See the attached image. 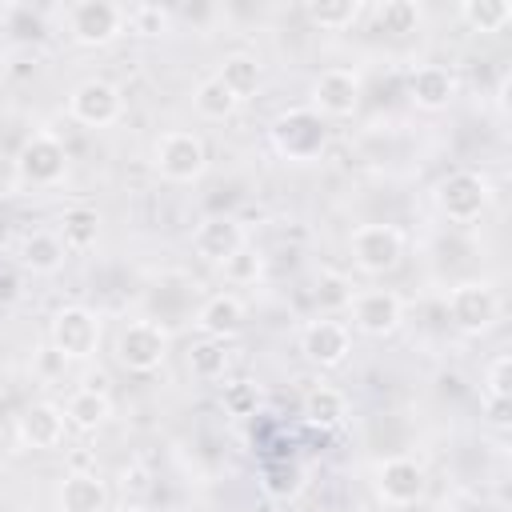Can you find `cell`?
<instances>
[{"label":"cell","instance_id":"9c48e42d","mask_svg":"<svg viewBox=\"0 0 512 512\" xmlns=\"http://www.w3.org/2000/svg\"><path fill=\"white\" fill-rule=\"evenodd\" d=\"M68 116L84 128H108L124 116V96L116 84L92 76V80H80L72 92H68Z\"/></svg>","mask_w":512,"mask_h":512},{"label":"cell","instance_id":"83f0119b","mask_svg":"<svg viewBox=\"0 0 512 512\" xmlns=\"http://www.w3.org/2000/svg\"><path fill=\"white\" fill-rule=\"evenodd\" d=\"M192 108H196L204 120H228V116L240 108V100L228 92V84H224L220 76H208V80L196 84V92H192Z\"/></svg>","mask_w":512,"mask_h":512},{"label":"cell","instance_id":"74e56055","mask_svg":"<svg viewBox=\"0 0 512 512\" xmlns=\"http://www.w3.org/2000/svg\"><path fill=\"white\" fill-rule=\"evenodd\" d=\"M508 404H512V400H488V420L504 428V424H508Z\"/></svg>","mask_w":512,"mask_h":512},{"label":"cell","instance_id":"3957f363","mask_svg":"<svg viewBox=\"0 0 512 512\" xmlns=\"http://www.w3.org/2000/svg\"><path fill=\"white\" fill-rule=\"evenodd\" d=\"M488 200H492V188H488V180H484L480 172H472V168H456V172H448V176L436 184V208H440L452 224H472V220H480L484 208H488Z\"/></svg>","mask_w":512,"mask_h":512},{"label":"cell","instance_id":"7c38bea8","mask_svg":"<svg viewBox=\"0 0 512 512\" xmlns=\"http://www.w3.org/2000/svg\"><path fill=\"white\" fill-rule=\"evenodd\" d=\"M360 108V72L356 68H324L312 80V112L320 120H344Z\"/></svg>","mask_w":512,"mask_h":512},{"label":"cell","instance_id":"603a6c76","mask_svg":"<svg viewBox=\"0 0 512 512\" xmlns=\"http://www.w3.org/2000/svg\"><path fill=\"white\" fill-rule=\"evenodd\" d=\"M56 236L64 240L68 252H88V248H96V240H100V212L88 208V204L68 208V212L60 216V232H56Z\"/></svg>","mask_w":512,"mask_h":512},{"label":"cell","instance_id":"d590c367","mask_svg":"<svg viewBox=\"0 0 512 512\" xmlns=\"http://www.w3.org/2000/svg\"><path fill=\"white\" fill-rule=\"evenodd\" d=\"M20 192V168H16V156H4L0 152V200L16 196Z\"/></svg>","mask_w":512,"mask_h":512},{"label":"cell","instance_id":"e0dca14e","mask_svg":"<svg viewBox=\"0 0 512 512\" xmlns=\"http://www.w3.org/2000/svg\"><path fill=\"white\" fill-rule=\"evenodd\" d=\"M456 72L444 68V64H420L412 76H408V100L424 112H440L456 100Z\"/></svg>","mask_w":512,"mask_h":512},{"label":"cell","instance_id":"1f68e13d","mask_svg":"<svg viewBox=\"0 0 512 512\" xmlns=\"http://www.w3.org/2000/svg\"><path fill=\"white\" fill-rule=\"evenodd\" d=\"M168 12L160 8V4H132V8H124V28H132L136 36H160V32H168Z\"/></svg>","mask_w":512,"mask_h":512},{"label":"cell","instance_id":"7a4b0ae2","mask_svg":"<svg viewBox=\"0 0 512 512\" xmlns=\"http://www.w3.org/2000/svg\"><path fill=\"white\" fill-rule=\"evenodd\" d=\"M152 164H156V172H160L164 180H172V184H192V180L204 176L208 152H204V140H200L196 132L176 128V132H164V136L156 140Z\"/></svg>","mask_w":512,"mask_h":512},{"label":"cell","instance_id":"7402d4cb","mask_svg":"<svg viewBox=\"0 0 512 512\" xmlns=\"http://www.w3.org/2000/svg\"><path fill=\"white\" fill-rule=\"evenodd\" d=\"M300 416H304L312 428H336V424H344V416H348V400H344L340 388L316 384V388L304 392V400H300Z\"/></svg>","mask_w":512,"mask_h":512},{"label":"cell","instance_id":"4316f807","mask_svg":"<svg viewBox=\"0 0 512 512\" xmlns=\"http://www.w3.org/2000/svg\"><path fill=\"white\" fill-rule=\"evenodd\" d=\"M228 340H196L192 348H188V368H192V376L196 380H204V384H212V380H224V372H228Z\"/></svg>","mask_w":512,"mask_h":512},{"label":"cell","instance_id":"e575fe53","mask_svg":"<svg viewBox=\"0 0 512 512\" xmlns=\"http://www.w3.org/2000/svg\"><path fill=\"white\" fill-rule=\"evenodd\" d=\"M256 404H260V392H256L252 380H236V384L224 388V408H228L232 416H252Z\"/></svg>","mask_w":512,"mask_h":512},{"label":"cell","instance_id":"30bf717a","mask_svg":"<svg viewBox=\"0 0 512 512\" xmlns=\"http://www.w3.org/2000/svg\"><path fill=\"white\" fill-rule=\"evenodd\" d=\"M496 316H500V300H496L492 284H484V280H464V284H456V288L448 292V320H452L460 332L480 336V332H488V328L496 324Z\"/></svg>","mask_w":512,"mask_h":512},{"label":"cell","instance_id":"d6a6232c","mask_svg":"<svg viewBox=\"0 0 512 512\" xmlns=\"http://www.w3.org/2000/svg\"><path fill=\"white\" fill-rule=\"evenodd\" d=\"M484 400H512V356L500 352L484 368Z\"/></svg>","mask_w":512,"mask_h":512},{"label":"cell","instance_id":"f35d334b","mask_svg":"<svg viewBox=\"0 0 512 512\" xmlns=\"http://www.w3.org/2000/svg\"><path fill=\"white\" fill-rule=\"evenodd\" d=\"M104 512H144L140 504H116V508H104Z\"/></svg>","mask_w":512,"mask_h":512},{"label":"cell","instance_id":"52a82bcc","mask_svg":"<svg viewBox=\"0 0 512 512\" xmlns=\"http://www.w3.org/2000/svg\"><path fill=\"white\" fill-rule=\"evenodd\" d=\"M168 332L156 324V320H132L120 328L116 336V360L128 368V372H156L164 360H168Z\"/></svg>","mask_w":512,"mask_h":512},{"label":"cell","instance_id":"4fadbf2b","mask_svg":"<svg viewBox=\"0 0 512 512\" xmlns=\"http://www.w3.org/2000/svg\"><path fill=\"white\" fill-rule=\"evenodd\" d=\"M352 324L356 332L364 336H392L404 320V300L392 292V288H368V292H356L352 296Z\"/></svg>","mask_w":512,"mask_h":512},{"label":"cell","instance_id":"cb8c5ba5","mask_svg":"<svg viewBox=\"0 0 512 512\" xmlns=\"http://www.w3.org/2000/svg\"><path fill=\"white\" fill-rule=\"evenodd\" d=\"M224 84H228V92L244 104L248 96H256L260 92V80H264V68H260V60L256 56H248V52H232V56H224V64H220V72H216Z\"/></svg>","mask_w":512,"mask_h":512},{"label":"cell","instance_id":"2e32d148","mask_svg":"<svg viewBox=\"0 0 512 512\" xmlns=\"http://www.w3.org/2000/svg\"><path fill=\"white\" fill-rule=\"evenodd\" d=\"M248 240H244V224L236 216H208L196 224L192 232V252L208 264H224L232 252H240Z\"/></svg>","mask_w":512,"mask_h":512},{"label":"cell","instance_id":"484cf974","mask_svg":"<svg viewBox=\"0 0 512 512\" xmlns=\"http://www.w3.org/2000/svg\"><path fill=\"white\" fill-rule=\"evenodd\" d=\"M372 20H376V32H384V36H408L420 28L424 12L416 0H384L372 8Z\"/></svg>","mask_w":512,"mask_h":512},{"label":"cell","instance_id":"6da1fadb","mask_svg":"<svg viewBox=\"0 0 512 512\" xmlns=\"http://www.w3.org/2000/svg\"><path fill=\"white\" fill-rule=\"evenodd\" d=\"M268 136H272V148H276L284 160H292V164H312V160H320V152H324V144H328V124H324L312 108H288V112H280V116L272 120Z\"/></svg>","mask_w":512,"mask_h":512},{"label":"cell","instance_id":"277c9868","mask_svg":"<svg viewBox=\"0 0 512 512\" xmlns=\"http://www.w3.org/2000/svg\"><path fill=\"white\" fill-rule=\"evenodd\" d=\"M48 340H52V352L60 360H88L100 344V312H92L84 304H64L52 316Z\"/></svg>","mask_w":512,"mask_h":512},{"label":"cell","instance_id":"8fae6325","mask_svg":"<svg viewBox=\"0 0 512 512\" xmlns=\"http://www.w3.org/2000/svg\"><path fill=\"white\" fill-rule=\"evenodd\" d=\"M428 492V476L412 456H388L376 464V496L388 508H412Z\"/></svg>","mask_w":512,"mask_h":512},{"label":"cell","instance_id":"d4e9b609","mask_svg":"<svg viewBox=\"0 0 512 512\" xmlns=\"http://www.w3.org/2000/svg\"><path fill=\"white\" fill-rule=\"evenodd\" d=\"M360 12H364L360 0H308L304 4L308 24H316L320 32H344L360 20Z\"/></svg>","mask_w":512,"mask_h":512},{"label":"cell","instance_id":"ba28073f","mask_svg":"<svg viewBox=\"0 0 512 512\" xmlns=\"http://www.w3.org/2000/svg\"><path fill=\"white\" fill-rule=\"evenodd\" d=\"M68 36L80 48H104L124 36V8L112 0H80L68 8Z\"/></svg>","mask_w":512,"mask_h":512},{"label":"cell","instance_id":"836d02e7","mask_svg":"<svg viewBox=\"0 0 512 512\" xmlns=\"http://www.w3.org/2000/svg\"><path fill=\"white\" fill-rule=\"evenodd\" d=\"M312 296H316L320 308H348L356 292H352V280H348V276H340V272H324V276L316 280V292H312Z\"/></svg>","mask_w":512,"mask_h":512},{"label":"cell","instance_id":"ab89813d","mask_svg":"<svg viewBox=\"0 0 512 512\" xmlns=\"http://www.w3.org/2000/svg\"><path fill=\"white\" fill-rule=\"evenodd\" d=\"M4 420H8V396L0 392V424H4Z\"/></svg>","mask_w":512,"mask_h":512},{"label":"cell","instance_id":"8992f818","mask_svg":"<svg viewBox=\"0 0 512 512\" xmlns=\"http://www.w3.org/2000/svg\"><path fill=\"white\" fill-rule=\"evenodd\" d=\"M352 260L368 276H384L404 260V232L396 224H360L348 236Z\"/></svg>","mask_w":512,"mask_h":512},{"label":"cell","instance_id":"44dd1931","mask_svg":"<svg viewBox=\"0 0 512 512\" xmlns=\"http://www.w3.org/2000/svg\"><path fill=\"white\" fill-rule=\"evenodd\" d=\"M20 260H24V268L36 272V276H52V272L64 268L68 248H64V240H60L56 232H32V236H24V244H20Z\"/></svg>","mask_w":512,"mask_h":512},{"label":"cell","instance_id":"ac0fdd59","mask_svg":"<svg viewBox=\"0 0 512 512\" xmlns=\"http://www.w3.org/2000/svg\"><path fill=\"white\" fill-rule=\"evenodd\" d=\"M196 328L208 336V340H232L240 328H244V300L236 292H216L200 304L196 312Z\"/></svg>","mask_w":512,"mask_h":512},{"label":"cell","instance_id":"f546056e","mask_svg":"<svg viewBox=\"0 0 512 512\" xmlns=\"http://www.w3.org/2000/svg\"><path fill=\"white\" fill-rule=\"evenodd\" d=\"M300 488H304V472H300V464H292V460H276V464L264 468V492H268V496H276V500H292Z\"/></svg>","mask_w":512,"mask_h":512},{"label":"cell","instance_id":"d6986e66","mask_svg":"<svg viewBox=\"0 0 512 512\" xmlns=\"http://www.w3.org/2000/svg\"><path fill=\"white\" fill-rule=\"evenodd\" d=\"M60 512H104L108 508V484L96 472H68L60 480Z\"/></svg>","mask_w":512,"mask_h":512},{"label":"cell","instance_id":"4dcf8cb0","mask_svg":"<svg viewBox=\"0 0 512 512\" xmlns=\"http://www.w3.org/2000/svg\"><path fill=\"white\" fill-rule=\"evenodd\" d=\"M220 268H224V280H228V284H256V280L264 276V256L244 244V248L232 252Z\"/></svg>","mask_w":512,"mask_h":512},{"label":"cell","instance_id":"5bb4252c","mask_svg":"<svg viewBox=\"0 0 512 512\" xmlns=\"http://www.w3.org/2000/svg\"><path fill=\"white\" fill-rule=\"evenodd\" d=\"M300 352L316 368H340L352 352V332L340 320H312L300 332Z\"/></svg>","mask_w":512,"mask_h":512},{"label":"cell","instance_id":"9a60e30c","mask_svg":"<svg viewBox=\"0 0 512 512\" xmlns=\"http://www.w3.org/2000/svg\"><path fill=\"white\" fill-rule=\"evenodd\" d=\"M64 428H68L64 408H56V404H48V400H36V404H28V408L16 416V436H20V444L32 448V452L60 448Z\"/></svg>","mask_w":512,"mask_h":512},{"label":"cell","instance_id":"f1b7e54d","mask_svg":"<svg viewBox=\"0 0 512 512\" xmlns=\"http://www.w3.org/2000/svg\"><path fill=\"white\" fill-rule=\"evenodd\" d=\"M456 12L472 32H500L512 20V4L508 0H464Z\"/></svg>","mask_w":512,"mask_h":512},{"label":"cell","instance_id":"5b68a950","mask_svg":"<svg viewBox=\"0 0 512 512\" xmlns=\"http://www.w3.org/2000/svg\"><path fill=\"white\" fill-rule=\"evenodd\" d=\"M16 168H20V184L52 188L68 176V148L52 132H32L16 152Z\"/></svg>","mask_w":512,"mask_h":512},{"label":"cell","instance_id":"ffe728a7","mask_svg":"<svg viewBox=\"0 0 512 512\" xmlns=\"http://www.w3.org/2000/svg\"><path fill=\"white\" fill-rule=\"evenodd\" d=\"M108 416H112V400H108V392H104L100 384L72 392L68 404H64V420H68L72 428H80V432H96Z\"/></svg>","mask_w":512,"mask_h":512},{"label":"cell","instance_id":"8d00e7d4","mask_svg":"<svg viewBox=\"0 0 512 512\" xmlns=\"http://www.w3.org/2000/svg\"><path fill=\"white\" fill-rule=\"evenodd\" d=\"M20 300V280L12 272H0V304H16Z\"/></svg>","mask_w":512,"mask_h":512}]
</instances>
